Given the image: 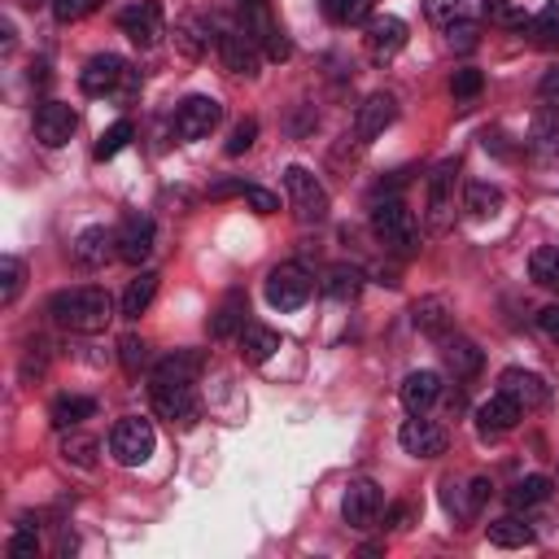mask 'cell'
<instances>
[{
  "mask_svg": "<svg viewBox=\"0 0 559 559\" xmlns=\"http://www.w3.org/2000/svg\"><path fill=\"white\" fill-rule=\"evenodd\" d=\"M48 314H52L57 328H66V332H87V336H92V332H105V328H109V319H114V297H109L105 288H96V284L61 288V293H52Z\"/></svg>",
  "mask_w": 559,
  "mask_h": 559,
  "instance_id": "obj_1",
  "label": "cell"
},
{
  "mask_svg": "<svg viewBox=\"0 0 559 559\" xmlns=\"http://www.w3.org/2000/svg\"><path fill=\"white\" fill-rule=\"evenodd\" d=\"M371 231L384 240V249H393V253H402V258H411L419 245V231H415V218H411V210H406V201L402 197H376L371 201Z\"/></svg>",
  "mask_w": 559,
  "mask_h": 559,
  "instance_id": "obj_2",
  "label": "cell"
},
{
  "mask_svg": "<svg viewBox=\"0 0 559 559\" xmlns=\"http://www.w3.org/2000/svg\"><path fill=\"white\" fill-rule=\"evenodd\" d=\"M284 197H288V210H293V218L301 227H314V223L328 218V192L306 166H288L284 170Z\"/></svg>",
  "mask_w": 559,
  "mask_h": 559,
  "instance_id": "obj_3",
  "label": "cell"
},
{
  "mask_svg": "<svg viewBox=\"0 0 559 559\" xmlns=\"http://www.w3.org/2000/svg\"><path fill=\"white\" fill-rule=\"evenodd\" d=\"M310 293H314V280H310V271L306 266H297V262H280V266H271L266 271V301L275 306V310H301L306 301H310Z\"/></svg>",
  "mask_w": 559,
  "mask_h": 559,
  "instance_id": "obj_4",
  "label": "cell"
},
{
  "mask_svg": "<svg viewBox=\"0 0 559 559\" xmlns=\"http://www.w3.org/2000/svg\"><path fill=\"white\" fill-rule=\"evenodd\" d=\"M157 437H153V424L140 419V415H122L114 428H109V454L122 463V467H140L148 454H153Z\"/></svg>",
  "mask_w": 559,
  "mask_h": 559,
  "instance_id": "obj_5",
  "label": "cell"
},
{
  "mask_svg": "<svg viewBox=\"0 0 559 559\" xmlns=\"http://www.w3.org/2000/svg\"><path fill=\"white\" fill-rule=\"evenodd\" d=\"M240 26L253 35V44L262 48V57H271V61H288V57H293V44H288L284 31L275 26L266 0H240Z\"/></svg>",
  "mask_w": 559,
  "mask_h": 559,
  "instance_id": "obj_6",
  "label": "cell"
},
{
  "mask_svg": "<svg viewBox=\"0 0 559 559\" xmlns=\"http://www.w3.org/2000/svg\"><path fill=\"white\" fill-rule=\"evenodd\" d=\"M148 397H153V411L179 428H192L197 415H201V402H197V389L192 384H148Z\"/></svg>",
  "mask_w": 559,
  "mask_h": 559,
  "instance_id": "obj_7",
  "label": "cell"
},
{
  "mask_svg": "<svg viewBox=\"0 0 559 559\" xmlns=\"http://www.w3.org/2000/svg\"><path fill=\"white\" fill-rule=\"evenodd\" d=\"M380 507H384V493H380L376 480H349V489L341 498V520L362 533V528H376Z\"/></svg>",
  "mask_w": 559,
  "mask_h": 559,
  "instance_id": "obj_8",
  "label": "cell"
},
{
  "mask_svg": "<svg viewBox=\"0 0 559 559\" xmlns=\"http://www.w3.org/2000/svg\"><path fill=\"white\" fill-rule=\"evenodd\" d=\"M218 57H223V66H227L231 74L253 79V74H258V61H262V48L253 44V35H249L245 26H223V31H218Z\"/></svg>",
  "mask_w": 559,
  "mask_h": 559,
  "instance_id": "obj_9",
  "label": "cell"
},
{
  "mask_svg": "<svg viewBox=\"0 0 559 559\" xmlns=\"http://www.w3.org/2000/svg\"><path fill=\"white\" fill-rule=\"evenodd\" d=\"M74 127H79V114H74V105H66V100H44V105L35 109V140H39L44 148L70 144Z\"/></svg>",
  "mask_w": 559,
  "mask_h": 559,
  "instance_id": "obj_10",
  "label": "cell"
},
{
  "mask_svg": "<svg viewBox=\"0 0 559 559\" xmlns=\"http://www.w3.org/2000/svg\"><path fill=\"white\" fill-rule=\"evenodd\" d=\"M520 415H524V406L498 389L489 402L476 406V437H480V441H498V437H507V432L520 424Z\"/></svg>",
  "mask_w": 559,
  "mask_h": 559,
  "instance_id": "obj_11",
  "label": "cell"
},
{
  "mask_svg": "<svg viewBox=\"0 0 559 559\" xmlns=\"http://www.w3.org/2000/svg\"><path fill=\"white\" fill-rule=\"evenodd\" d=\"M118 26L135 48H153L162 39V4L157 0H135L118 13Z\"/></svg>",
  "mask_w": 559,
  "mask_h": 559,
  "instance_id": "obj_12",
  "label": "cell"
},
{
  "mask_svg": "<svg viewBox=\"0 0 559 559\" xmlns=\"http://www.w3.org/2000/svg\"><path fill=\"white\" fill-rule=\"evenodd\" d=\"M218 118H223V105L214 96H188L175 109V135L179 140H201V135H210L218 127Z\"/></svg>",
  "mask_w": 559,
  "mask_h": 559,
  "instance_id": "obj_13",
  "label": "cell"
},
{
  "mask_svg": "<svg viewBox=\"0 0 559 559\" xmlns=\"http://www.w3.org/2000/svg\"><path fill=\"white\" fill-rule=\"evenodd\" d=\"M153 240H157L153 218H148V214H127L122 227H118V258H122L127 266H140V262H148Z\"/></svg>",
  "mask_w": 559,
  "mask_h": 559,
  "instance_id": "obj_14",
  "label": "cell"
},
{
  "mask_svg": "<svg viewBox=\"0 0 559 559\" xmlns=\"http://www.w3.org/2000/svg\"><path fill=\"white\" fill-rule=\"evenodd\" d=\"M454 218V162L428 175V231H445Z\"/></svg>",
  "mask_w": 559,
  "mask_h": 559,
  "instance_id": "obj_15",
  "label": "cell"
},
{
  "mask_svg": "<svg viewBox=\"0 0 559 559\" xmlns=\"http://www.w3.org/2000/svg\"><path fill=\"white\" fill-rule=\"evenodd\" d=\"M397 441H402V450L415 454V459H437V454H445V428L432 424V419H424V415H411V419L397 428Z\"/></svg>",
  "mask_w": 559,
  "mask_h": 559,
  "instance_id": "obj_16",
  "label": "cell"
},
{
  "mask_svg": "<svg viewBox=\"0 0 559 559\" xmlns=\"http://www.w3.org/2000/svg\"><path fill=\"white\" fill-rule=\"evenodd\" d=\"M362 44H367V57H371V61H389V57H397V52H402V44H406V22H402V17H393V13L371 17V22H367Z\"/></svg>",
  "mask_w": 559,
  "mask_h": 559,
  "instance_id": "obj_17",
  "label": "cell"
},
{
  "mask_svg": "<svg viewBox=\"0 0 559 559\" xmlns=\"http://www.w3.org/2000/svg\"><path fill=\"white\" fill-rule=\"evenodd\" d=\"M70 253H74V262H79L83 271H96V266H105V262L118 253V231H109V227H83V231L74 236Z\"/></svg>",
  "mask_w": 559,
  "mask_h": 559,
  "instance_id": "obj_18",
  "label": "cell"
},
{
  "mask_svg": "<svg viewBox=\"0 0 559 559\" xmlns=\"http://www.w3.org/2000/svg\"><path fill=\"white\" fill-rule=\"evenodd\" d=\"M498 389H502L507 397H515L524 411H537V406L550 402V384H546L537 371H524V367H507V371L498 376Z\"/></svg>",
  "mask_w": 559,
  "mask_h": 559,
  "instance_id": "obj_19",
  "label": "cell"
},
{
  "mask_svg": "<svg viewBox=\"0 0 559 559\" xmlns=\"http://www.w3.org/2000/svg\"><path fill=\"white\" fill-rule=\"evenodd\" d=\"M122 79H127V61L114 57V52H96V57L79 70V87H83L87 96H105V92H114Z\"/></svg>",
  "mask_w": 559,
  "mask_h": 559,
  "instance_id": "obj_20",
  "label": "cell"
},
{
  "mask_svg": "<svg viewBox=\"0 0 559 559\" xmlns=\"http://www.w3.org/2000/svg\"><path fill=\"white\" fill-rule=\"evenodd\" d=\"M393 118H397V100H393L389 92H371V96L358 105V114H354V135L367 144V140H376Z\"/></svg>",
  "mask_w": 559,
  "mask_h": 559,
  "instance_id": "obj_21",
  "label": "cell"
},
{
  "mask_svg": "<svg viewBox=\"0 0 559 559\" xmlns=\"http://www.w3.org/2000/svg\"><path fill=\"white\" fill-rule=\"evenodd\" d=\"M528 148H533L537 162H559V105H546V109L533 114Z\"/></svg>",
  "mask_w": 559,
  "mask_h": 559,
  "instance_id": "obj_22",
  "label": "cell"
},
{
  "mask_svg": "<svg viewBox=\"0 0 559 559\" xmlns=\"http://www.w3.org/2000/svg\"><path fill=\"white\" fill-rule=\"evenodd\" d=\"M205 358L197 349H175L153 367V384H197Z\"/></svg>",
  "mask_w": 559,
  "mask_h": 559,
  "instance_id": "obj_23",
  "label": "cell"
},
{
  "mask_svg": "<svg viewBox=\"0 0 559 559\" xmlns=\"http://www.w3.org/2000/svg\"><path fill=\"white\" fill-rule=\"evenodd\" d=\"M437 397H441V376H437V371H411V376L402 380V406H406L411 415H424Z\"/></svg>",
  "mask_w": 559,
  "mask_h": 559,
  "instance_id": "obj_24",
  "label": "cell"
},
{
  "mask_svg": "<svg viewBox=\"0 0 559 559\" xmlns=\"http://www.w3.org/2000/svg\"><path fill=\"white\" fill-rule=\"evenodd\" d=\"M441 358L454 371V380H472L480 371V362H485L480 349H476V341H467V336H445L441 341Z\"/></svg>",
  "mask_w": 559,
  "mask_h": 559,
  "instance_id": "obj_25",
  "label": "cell"
},
{
  "mask_svg": "<svg viewBox=\"0 0 559 559\" xmlns=\"http://www.w3.org/2000/svg\"><path fill=\"white\" fill-rule=\"evenodd\" d=\"M411 323H415L424 336L445 341V336H450V306H445L441 297H419V301L411 306Z\"/></svg>",
  "mask_w": 559,
  "mask_h": 559,
  "instance_id": "obj_26",
  "label": "cell"
},
{
  "mask_svg": "<svg viewBox=\"0 0 559 559\" xmlns=\"http://www.w3.org/2000/svg\"><path fill=\"white\" fill-rule=\"evenodd\" d=\"M48 415H52V428H61V432H66V428H79L83 419H92V415H96V402H92V397H83V393H61V397L52 402V411H48Z\"/></svg>",
  "mask_w": 559,
  "mask_h": 559,
  "instance_id": "obj_27",
  "label": "cell"
},
{
  "mask_svg": "<svg viewBox=\"0 0 559 559\" xmlns=\"http://www.w3.org/2000/svg\"><path fill=\"white\" fill-rule=\"evenodd\" d=\"M157 297V271H140L122 293V319H140Z\"/></svg>",
  "mask_w": 559,
  "mask_h": 559,
  "instance_id": "obj_28",
  "label": "cell"
},
{
  "mask_svg": "<svg viewBox=\"0 0 559 559\" xmlns=\"http://www.w3.org/2000/svg\"><path fill=\"white\" fill-rule=\"evenodd\" d=\"M245 314H249L245 297H240V293H231V297H227V301L214 310V319H210V336H218V341L240 336V332H245Z\"/></svg>",
  "mask_w": 559,
  "mask_h": 559,
  "instance_id": "obj_29",
  "label": "cell"
},
{
  "mask_svg": "<svg viewBox=\"0 0 559 559\" xmlns=\"http://www.w3.org/2000/svg\"><path fill=\"white\" fill-rule=\"evenodd\" d=\"M275 349H280V332H271L262 323H245V332H240V358L245 362H266Z\"/></svg>",
  "mask_w": 559,
  "mask_h": 559,
  "instance_id": "obj_30",
  "label": "cell"
},
{
  "mask_svg": "<svg viewBox=\"0 0 559 559\" xmlns=\"http://www.w3.org/2000/svg\"><path fill=\"white\" fill-rule=\"evenodd\" d=\"M323 293H328V297H336V301H354V297L362 293V271H358V266H349V262L328 266V275H323Z\"/></svg>",
  "mask_w": 559,
  "mask_h": 559,
  "instance_id": "obj_31",
  "label": "cell"
},
{
  "mask_svg": "<svg viewBox=\"0 0 559 559\" xmlns=\"http://www.w3.org/2000/svg\"><path fill=\"white\" fill-rule=\"evenodd\" d=\"M550 498V476H520L511 489H507V502L511 511H528V507H542Z\"/></svg>",
  "mask_w": 559,
  "mask_h": 559,
  "instance_id": "obj_32",
  "label": "cell"
},
{
  "mask_svg": "<svg viewBox=\"0 0 559 559\" xmlns=\"http://www.w3.org/2000/svg\"><path fill=\"white\" fill-rule=\"evenodd\" d=\"M463 210H467L472 218H489V214L502 210V192H498L493 183H467V192H463Z\"/></svg>",
  "mask_w": 559,
  "mask_h": 559,
  "instance_id": "obj_33",
  "label": "cell"
},
{
  "mask_svg": "<svg viewBox=\"0 0 559 559\" xmlns=\"http://www.w3.org/2000/svg\"><path fill=\"white\" fill-rule=\"evenodd\" d=\"M489 542L493 546H533V528L520 520V515H502V520H493L489 524Z\"/></svg>",
  "mask_w": 559,
  "mask_h": 559,
  "instance_id": "obj_34",
  "label": "cell"
},
{
  "mask_svg": "<svg viewBox=\"0 0 559 559\" xmlns=\"http://www.w3.org/2000/svg\"><path fill=\"white\" fill-rule=\"evenodd\" d=\"M528 275H533V284H542V288H555V293H559V245L533 249V258H528Z\"/></svg>",
  "mask_w": 559,
  "mask_h": 559,
  "instance_id": "obj_35",
  "label": "cell"
},
{
  "mask_svg": "<svg viewBox=\"0 0 559 559\" xmlns=\"http://www.w3.org/2000/svg\"><path fill=\"white\" fill-rule=\"evenodd\" d=\"M319 4H323V17L336 26H358L371 17V0H319Z\"/></svg>",
  "mask_w": 559,
  "mask_h": 559,
  "instance_id": "obj_36",
  "label": "cell"
},
{
  "mask_svg": "<svg viewBox=\"0 0 559 559\" xmlns=\"http://www.w3.org/2000/svg\"><path fill=\"white\" fill-rule=\"evenodd\" d=\"M175 44L188 52V57H201L210 48V22L205 17H188L175 26Z\"/></svg>",
  "mask_w": 559,
  "mask_h": 559,
  "instance_id": "obj_37",
  "label": "cell"
},
{
  "mask_svg": "<svg viewBox=\"0 0 559 559\" xmlns=\"http://www.w3.org/2000/svg\"><path fill=\"white\" fill-rule=\"evenodd\" d=\"M96 450H100V441L96 437H83V432H70L61 441V459L74 463V467H96Z\"/></svg>",
  "mask_w": 559,
  "mask_h": 559,
  "instance_id": "obj_38",
  "label": "cell"
},
{
  "mask_svg": "<svg viewBox=\"0 0 559 559\" xmlns=\"http://www.w3.org/2000/svg\"><path fill=\"white\" fill-rule=\"evenodd\" d=\"M528 35L542 48H559V4H546L537 17H528Z\"/></svg>",
  "mask_w": 559,
  "mask_h": 559,
  "instance_id": "obj_39",
  "label": "cell"
},
{
  "mask_svg": "<svg viewBox=\"0 0 559 559\" xmlns=\"http://www.w3.org/2000/svg\"><path fill=\"white\" fill-rule=\"evenodd\" d=\"M118 358H122V371L127 376H140L148 367V341L144 336H122L118 341Z\"/></svg>",
  "mask_w": 559,
  "mask_h": 559,
  "instance_id": "obj_40",
  "label": "cell"
},
{
  "mask_svg": "<svg viewBox=\"0 0 559 559\" xmlns=\"http://www.w3.org/2000/svg\"><path fill=\"white\" fill-rule=\"evenodd\" d=\"M22 275H26V271H22V262H17L13 253L0 258V301H4V306L17 301V293H22Z\"/></svg>",
  "mask_w": 559,
  "mask_h": 559,
  "instance_id": "obj_41",
  "label": "cell"
},
{
  "mask_svg": "<svg viewBox=\"0 0 559 559\" xmlns=\"http://www.w3.org/2000/svg\"><path fill=\"white\" fill-rule=\"evenodd\" d=\"M131 135H135V127H131L127 118H118V122H114V127H109V131L96 140V157H100V162H105V157H114V153H118V148H122Z\"/></svg>",
  "mask_w": 559,
  "mask_h": 559,
  "instance_id": "obj_42",
  "label": "cell"
},
{
  "mask_svg": "<svg viewBox=\"0 0 559 559\" xmlns=\"http://www.w3.org/2000/svg\"><path fill=\"white\" fill-rule=\"evenodd\" d=\"M445 35H450V48H459V52H472V48L480 44V26H476L472 17L450 22V26H445Z\"/></svg>",
  "mask_w": 559,
  "mask_h": 559,
  "instance_id": "obj_43",
  "label": "cell"
},
{
  "mask_svg": "<svg viewBox=\"0 0 559 559\" xmlns=\"http://www.w3.org/2000/svg\"><path fill=\"white\" fill-rule=\"evenodd\" d=\"M480 87H485V74H480V70H472V66L454 70V79H450V92H454V100H472Z\"/></svg>",
  "mask_w": 559,
  "mask_h": 559,
  "instance_id": "obj_44",
  "label": "cell"
},
{
  "mask_svg": "<svg viewBox=\"0 0 559 559\" xmlns=\"http://www.w3.org/2000/svg\"><path fill=\"white\" fill-rule=\"evenodd\" d=\"M253 140H258V122H253V118H240V122L231 127V135H227V157L249 153V148H253Z\"/></svg>",
  "mask_w": 559,
  "mask_h": 559,
  "instance_id": "obj_45",
  "label": "cell"
},
{
  "mask_svg": "<svg viewBox=\"0 0 559 559\" xmlns=\"http://www.w3.org/2000/svg\"><path fill=\"white\" fill-rule=\"evenodd\" d=\"M463 9H467V0H424V13H428V22H437V26H450V22H459V17H463Z\"/></svg>",
  "mask_w": 559,
  "mask_h": 559,
  "instance_id": "obj_46",
  "label": "cell"
},
{
  "mask_svg": "<svg viewBox=\"0 0 559 559\" xmlns=\"http://www.w3.org/2000/svg\"><path fill=\"white\" fill-rule=\"evenodd\" d=\"M485 13H489L498 26H511V31H524V26H528V13L511 9L507 0H485Z\"/></svg>",
  "mask_w": 559,
  "mask_h": 559,
  "instance_id": "obj_47",
  "label": "cell"
},
{
  "mask_svg": "<svg viewBox=\"0 0 559 559\" xmlns=\"http://www.w3.org/2000/svg\"><path fill=\"white\" fill-rule=\"evenodd\" d=\"M96 9H100V0H52V13H57V22H79V17L96 13Z\"/></svg>",
  "mask_w": 559,
  "mask_h": 559,
  "instance_id": "obj_48",
  "label": "cell"
},
{
  "mask_svg": "<svg viewBox=\"0 0 559 559\" xmlns=\"http://www.w3.org/2000/svg\"><path fill=\"white\" fill-rule=\"evenodd\" d=\"M35 550H39V537H35L31 524H22L13 533V542H9V559H35Z\"/></svg>",
  "mask_w": 559,
  "mask_h": 559,
  "instance_id": "obj_49",
  "label": "cell"
},
{
  "mask_svg": "<svg viewBox=\"0 0 559 559\" xmlns=\"http://www.w3.org/2000/svg\"><path fill=\"white\" fill-rule=\"evenodd\" d=\"M245 201L253 205V214H275L280 210V197L266 192V188H253V183H245Z\"/></svg>",
  "mask_w": 559,
  "mask_h": 559,
  "instance_id": "obj_50",
  "label": "cell"
},
{
  "mask_svg": "<svg viewBox=\"0 0 559 559\" xmlns=\"http://www.w3.org/2000/svg\"><path fill=\"white\" fill-rule=\"evenodd\" d=\"M537 328H542L550 341H559V301H550V306L537 310Z\"/></svg>",
  "mask_w": 559,
  "mask_h": 559,
  "instance_id": "obj_51",
  "label": "cell"
},
{
  "mask_svg": "<svg viewBox=\"0 0 559 559\" xmlns=\"http://www.w3.org/2000/svg\"><path fill=\"white\" fill-rule=\"evenodd\" d=\"M467 489H472V493H467V515H476V511L485 507V498H489V489H493V485H489L485 476H476V480H472Z\"/></svg>",
  "mask_w": 559,
  "mask_h": 559,
  "instance_id": "obj_52",
  "label": "cell"
},
{
  "mask_svg": "<svg viewBox=\"0 0 559 559\" xmlns=\"http://www.w3.org/2000/svg\"><path fill=\"white\" fill-rule=\"evenodd\" d=\"M537 92H542V100H546V105H559V66H550V70L542 74Z\"/></svg>",
  "mask_w": 559,
  "mask_h": 559,
  "instance_id": "obj_53",
  "label": "cell"
},
{
  "mask_svg": "<svg viewBox=\"0 0 559 559\" xmlns=\"http://www.w3.org/2000/svg\"><path fill=\"white\" fill-rule=\"evenodd\" d=\"M411 520V507L406 502H397V507H389V515H384V528H402Z\"/></svg>",
  "mask_w": 559,
  "mask_h": 559,
  "instance_id": "obj_54",
  "label": "cell"
}]
</instances>
